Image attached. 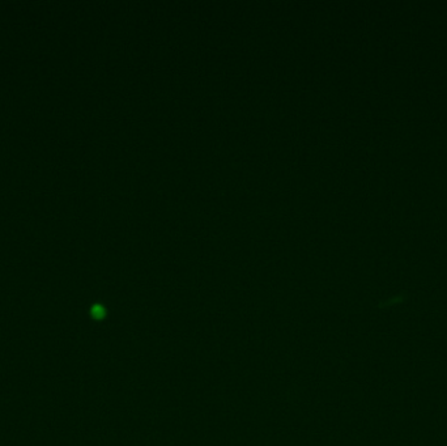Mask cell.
Here are the masks:
<instances>
[{
    "label": "cell",
    "instance_id": "cell-1",
    "mask_svg": "<svg viewBox=\"0 0 447 446\" xmlns=\"http://www.w3.org/2000/svg\"><path fill=\"white\" fill-rule=\"evenodd\" d=\"M92 313H93V316L97 317V318H101V317L103 316V309L101 306H96V308H93V312Z\"/></svg>",
    "mask_w": 447,
    "mask_h": 446
}]
</instances>
